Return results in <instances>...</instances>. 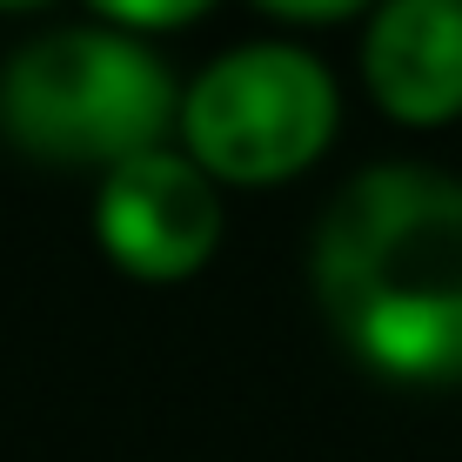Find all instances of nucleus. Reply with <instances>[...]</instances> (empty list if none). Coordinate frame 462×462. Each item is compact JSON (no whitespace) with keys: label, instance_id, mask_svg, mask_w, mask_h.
<instances>
[{"label":"nucleus","instance_id":"6e6552de","mask_svg":"<svg viewBox=\"0 0 462 462\" xmlns=\"http://www.w3.org/2000/svg\"><path fill=\"white\" fill-rule=\"evenodd\" d=\"M34 7H47V0H0V14H34Z\"/></svg>","mask_w":462,"mask_h":462},{"label":"nucleus","instance_id":"39448f33","mask_svg":"<svg viewBox=\"0 0 462 462\" xmlns=\"http://www.w3.org/2000/svg\"><path fill=\"white\" fill-rule=\"evenodd\" d=\"M356 60L395 127L462 121V0H375Z\"/></svg>","mask_w":462,"mask_h":462},{"label":"nucleus","instance_id":"20e7f679","mask_svg":"<svg viewBox=\"0 0 462 462\" xmlns=\"http://www.w3.org/2000/svg\"><path fill=\"white\" fill-rule=\"evenodd\" d=\"M221 188L181 148H148L94 188V242L134 282H188L221 248Z\"/></svg>","mask_w":462,"mask_h":462},{"label":"nucleus","instance_id":"423d86ee","mask_svg":"<svg viewBox=\"0 0 462 462\" xmlns=\"http://www.w3.org/2000/svg\"><path fill=\"white\" fill-rule=\"evenodd\" d=\"M88 7H94L101 27L148 41V34H181V27H195L215 0H88Z\"/></svg>","mask_w":462,"mask_h":462},{"label":"nucleus","instance_id":"f257e3e1","mask_svg":"<svg viewBox=\"0 0 462 462\" xmlns=\"http://www.w3.org/2000/svg\"><path fill=\"white\" fill-rule=\"evenodd\" d=\"M309 289L348 362L395 389L462 382V174L356 168L309 235Z\"/></svg>","mask_w":462,"mask_h":462},{"label":"nucleus","instance_id":"0eeeda50","mask_svg":"<svg viewBox=\"0 0 462 462\" xmlns=\"http://www.w3.org/2000/svg\"><path fill=\"white\" fill-rule=\"evenodd\" d=\"M248 7H262L268 21H289V27H336V21L369 14L375 0H248Z\"/></svg>","mask_w":462,"mask_h":462},{"label":"nucleus","instance_id":"7ed1b4c3","mask_svg":"<svg viewBox=\"0 0 462 462\" xmlns=\"http://www.w3.org/2000/svg\"><path fill=\"white\" fill-rule=\"evenodd\" d=\"M342 88L301 41H242L181 81L174 148L215 188H282L336 148Z\"/></svg>","mask_w":462,"mask_h":462},{"label":"nucleus","instance_id":"f03ea898","mask_svg":"<svg viewBox=\"0 0 462 462\" xmlns=\"http://www.w3.org/2000/svg\"><path fill=\"white\" fill-rule=\"evenodd\" d=\"M181 81L148 41L115 27H54L0 68V134L47 168H121L168 148Z\"/></svg>","mask_w":462,"mask_h":462}]
</instances>
